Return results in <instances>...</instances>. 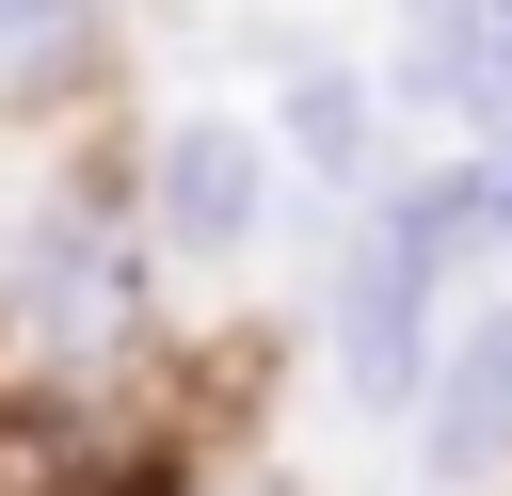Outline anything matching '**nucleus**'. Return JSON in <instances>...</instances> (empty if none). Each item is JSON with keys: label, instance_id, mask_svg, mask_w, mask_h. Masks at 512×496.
<instances>
[{"label": "nucleus", "instance_id": "nucleus-4", "mask_svg": "<svg viewBox=\"0 0 512 496\" xmlns=\"http://www.w3.org/2000/svg\"><path fill=\"white\" fill-rule=\"evenodd\" d=\"M32 320H48V336H112V320H128V272H112V224H96V208L48 224V256H32Z\"/></svg>", "mask_w": 512, "mask_h": 496}, {"label": "nucleus", "instance_id": "nucleus-5", "mask_svg": "<svg viewBox=\"0 0 512 496\" xmlns=\"http://www.w3.org/2000/svg\"><path fill=\"white\" fill-rule=\"evenodd\" d=\"M64 80H96V0H0V112H48Z\"/></svg>", "mask_w": 512, "mask_h": 496}, {"label": "nucleus", "instance_id": "nucleus-3", "mask_svg": "<svg viewBox=\"0 0 512 496\" xmlns=\"http://www.w3.org/2000/svg\"><path fill=\"white\" fill-rule=\"evenodd\" d=\"M416 400H432V480H496L512 464V304L464 320L448 368H416Z\"/></svg>", "mask_w": 512, "mask_h": 496}, {"label": "nucleus", "instance_id": "nucleus-2", "mask_svg": "<svg viewBox=\"0 0 512 496\" xmlns=\"http://www.w3.org/2000/svg\"><path fill=\"white\" fill-rule=\"evenodd\" d=\"M256 208H272V176H256V128L192 112V128L160 144V224H176V256H240V240H256Z\"/></svg>", "mask_w": 512, "mask_h": 496}, {"label": "nucleus", "instance_id": "nucleus-1", "mask_svg": "<svg viewBox=\"0 0 512 496\" xmlns=\"http://www.w3.org/2000/svg\"><path fill=\"white\" fill-rule=\"evenodd\" d=\"M480 224V192H416L400 224H368L352 240V288H336V368H352V400L384 416V400H416V368H432V240H464Z\"/></svg>", "mask_w": 512, "mask_h": 496}, {"label": "nucleus", "instance_id": "nucleus-7", "mask_svg": "<svg viewBox=\"0 0 512 496\" xmlns=\"http://www.w3.org/2000/svg\"><path fill=\"white\" fill-rule=\"evenodd\" d=\"M480 208H496V224H512V176H496V192H480Z\"/></svg>", "mask_w": 512, "mask_h": 496}, {"label": "nucleus", "instance_id": "nucleus-8", "mask_svg": "<svg viewBox=\"0 0 512 496\" xmlns=\"http://www.w3.org/2000/svg\"><path fill=\"white\" fill-rule=\"evenodd\" d=\"M256 496H272V480H256Z\"/></svg>", "mask_w": 512, "mask_h": 496}, {"label": "nucleus", "instance_id": "nucleus-6", "mask_svg": "<svg viewBox=\"0 0 512 496\" xmlns=\"http://www.w3.org/2000/svg\"><path fill=\"white\" fill-rule=\"evenodd\" d=\"M288 144H304L320 176H368V96H352V80H304V96H288Z\"/></svg>", "mask_w": 512, "mask_h": 496}]
</instances>
